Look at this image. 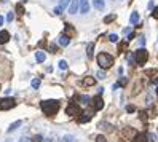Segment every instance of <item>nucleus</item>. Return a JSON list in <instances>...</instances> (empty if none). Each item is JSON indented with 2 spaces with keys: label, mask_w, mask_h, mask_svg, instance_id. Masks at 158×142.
<instances>
[{
  "label": "nucleus",
  "mask_w": 158,
  "mask_h": 142,
  "mask_svg": "<svg viewBox=\"0 0 158 142\" xmlns=\"http://www.w3.org/2000/svg\"><path fill=\"white\" fill-rule=\"evenodd\" d=\"M42 110H43L45 115H48V117H53L56 112L59 110V101H54V99H50V101H42L40 104Z\"/></svg>",
  "instance_id": "f257e3e1"
},
{
  "label": "nucleus",
  "mask_w": 158,
  "mask_h": 142,
  "mask_svg": "<svg viewBox=\"0 0 158 142\" xmlns=\"http://www.w3.org/2000/svg\"><path fill=\"white\" fill-rule=\"evenodd\" d=\"M97 64H99L101 69H109L114 64V58L110 54H107V53H99L97 54Z\"/></svg>",
  "instance_id": "f03ea898"
},
{
  "label": "nucleus",
  "mask_w": 158,
  "mask_h": 142,
  "mask_svg": "<svg viewBox=\"0 0 158 142\" xmlns=\"http://www.w3.org/2000/svg\"><path fill=\"white\" fill-rule=\"evenodd\" d=\"M134 58H136V64L138 66H144L145 63H147V59H148V53L145 48H139L138 51L134 53Z\"/></svg>",
  "instance_id": "7ed1b4c3"
},
{
  "label": "nucleus",
  "mask_w": 158,
  "mask_h": 142,
  "mask_svg": "<svg viewBox=\"0 0 158 142\" xmlns=\"http://www.w3.org/2000/svg\"><path fill=\"white\" fill-rule=\"evenodd\" d=\"M16 105V101L13 97H3V99H0V109L2 110H10Z\"/></svg>",
  "instance_id": "20e7f679"
},
{
  "label": "nucleus",
  "mask_w": 158,
  "mask_h": 142,
  "mask_svg": "<svg viewBox=\"0 0 158 142\" xmlns=\"http://www.w3.org/2000/svg\"><path fill=\"white\" fill-rule=\"evenodd\" d=\"M91 102H93L94 110H101V109L104 107V101H102V97H101V94H99V96H96V97H93Z\"/></svg>",
  "instance_id": "39448f33"
},
{
  "label": "nucleus",
  "mask_w": 158,
  "mask_h": 142,
  "mask_svg": "<svg viewBox=\"0 0 158 142\" xmlns=\"http://www.w3.org/2000/svg\"><path fill=\"white\" fill-rule=\"evenodd\" d=\"M67 115H78L80 113V109H78V105L75 104V102H70L69 105H67Z\"/></svg>",
  "instance_id": "423d86ee"
},
{
  "label": "nucleus",
  "mask_w": 158,
  "mask_h": 142,
  "mask_svg": "<svg viewBox=\"0 0 158 142\" xmlns=\"http://www.w3.org/2000/svg\"><path fill=\"white\" fill-rule=\"evenodd\" d=\"M78 8H80V13H82V14H86V13H88V11H89V3H88V0H80Z\"/></svg>",
  "instance_id": "0eeeda50"
},
{
  "label": "nucleus",
  "mask_w": 158,
  "mask_h": 142,
  "mask_svg": "<svg viewBox=\"0 0 158 142\" xmlns=\"http://www.w3.org/2000/svg\"><path fill=\"white\" fill-rule=\"evenodd\" d=\"M58 43H59L61 46H67V45L70 43V37H69L67 34H62L61 37L58 38Z\"/></svg>",
  "instance_id": "6e6552de"
},
{
  "label": "nucleus",
  "mask_w": 158,
  "mask_h": 142,
  "mask_svg": "<svg viewBox=\"0 0 158 142\" xmlns=\"http://www.w3.org/2000/svg\"><path fill=\"white\" fill-rule=\"evenodd\" d=\"M78 5H80V2H78V0H70V5H69V13H70V14H75L77 11H78Z\"/></svg>",
  "instance_id": "1a4fd4ad"
},
{
  "label": "nucleus",
  "mask_w": 158,
  "mask_h": 142,
  "mask_svg": "<svg viewBox=\"0 0 158 142\" xmlns=\"http://www.w3.org/2000/svg\"><path fill=\"white\" fill-rule=\"evenodd\" d=\"M8 40H10V34H8V31H2L0 32V45L7 43Z\"/></svg>",
  "instance_id": "9d476101"
},
{
  "label": "nucleus",
  "mask_w": 158,
  "mask_h": 142,
  "mask_svg": "<svg viewBox=\"0 0 158 142\" xmlns=\"http://www.w3.org/2000/svg\"><path fill=\"white\" fill-rule=\"evenodd\" d=\"M83 117L82 118H80V121H82V123H86V121H89V120H91V117H93V112H91V110H88V112H83Z\"/></svg>",
  "instance_id": "9b49d317"
},
{
  "label": "nucleus",
  "mask_w": 158,
  "mask_h": 142,
  "mask_svg": "<svg viewBox=\"0 0 158 142\" xmlns=\"http://www.w3.org/2000/svg\"><path fill=\"white\" fill-rule=\"evenodd\" d=\"M129 22H131L133 26L139 22V13H138V11H133V13H131V16H129Z\"/></svg>",
  "instance_id": "f8f14e48"
},
{
  "label": "nucleus",
  "mask_w": 158,
  "mask_h": 142,
  "mask_svg": "<svg viewBox=\"0 0 158 142\" xmlns=\"http://www.w3.org/2000/svg\"><path fill=\"white\" fill-rule=\"evenodd\" d=\"M85 86H93L94 83H96V80H94V77H86V78H83V82H82Z\"/></svg>",
  "instance_id": "ddd939ff"
},
{
  "label": "nucleus",
  "mask_w": 158,
  "mask_h": 142,
  "mask_svg": "<svg viewBox=\"0 0 158 142\" xmlns=\"http://www.w3.org/2000/svg\"><path fill=\"white\" fill-rule=\"evenodd\" d=\"M93 7L96 8V10H104V7H106V3H104V0H93Z\"/></svg>",
  "instance_id": "4468645a"
},
{
  "label": "nucleus",
  "mask_w": 158,
  "mask_h": 142,
  "mask_svg": "<svg viewBox=\"0 0 158 142\" xmlns=\"http://www.w3.org/2000/svg\"><path fill=\"white\" fill-rule=\"evenodd\" d=\"M35 59H37V63H45L46 54H45L43 51H37V53H35Z\"/></svg>",
  "instance_id": "2eb2a0df"
},
{
  "label": "nucleus",
  "mask_w": 158,
  "mask_h": 142,
  "mask_svg": "<svg viewBox=\"0 0 158 142\" xmlns=\"http://www.w3.org/2000/svg\"><path fill=\"white\" fill-rule=\"evenodd\" d=\"M134 142H147V136L139 132V134H136V137H134Z\"/></svg>",
  "instance_id": "dca6fc26"
},
{
  "label": "nucleus",
  "mask_w": 158,
  "mask_h": 142,
  "mask_svg": "<svg viewBox=\"0 0 158 142\" xmlns=\"http://www.w3.org/2000/svg\"><path fill=\"white\" fill-rule=\"evenodd\" d=\"M21 123H22L21 120H18V121H14V123H11L10 128H8V132H11V131H14V129H18V128L21 126Z\"/></svg>",
  "instance_id": "f3484780"
},
{
  "label": "nucleus",
  "mask_w": 158,
  "mask_h": 142,
  "mask_svg": "<svg viewBox=\"0 0 158 142\" xmlns=\"http://www.w3.org/2000/svg\"><path fill=\"white\" fill-rule=\"evenodd\" d=\"M69 5H70V0H59V5H58V7L61 8V10H65Z\"/></svg>",
  "instance_id": "a211bd4d"
},
{
  "label": "nucleus",
  "mask_w": 158,
  "mask_h": 142,
  "mask_svg": "<svg viewBox=\"0 0 158 142\" xmlns=\"http://www.w3.org/2000/svg\"><path fill=\"white\" fill-rule=\"evenodd\" d=\"M93 51H94V43H89L88 48H86V54H88V58H93Z\"/></svg>",
  "instance_id": "6ab92c4d"
},
{
  "label": "nucleus",
  "mask_w": 158,
  "mask_h": 142,
  "mask_svg": "<svg viewBox=\"0 0 158 142\" xmlns=\"http://www.w3.org/2000/svg\"><path fill=\"white\" fill-rule=\"evenodd\" d=\"M58 67H59V69H61V70H65V69H67V67H69V64L65 63L64 59H61V61H59V63H58Z\"/></svg>",
  "instance_id": "aec40b11"
},
{
  "label": "nucleus",
  "mask_w": 158,
  "mask_h": 142,
  "mask_svg": "<svg viewBox=\"0 0 158 142\" xmlns=\"http://www.w3.org/2000/svg\"><path fill=\"white\" fill-rule=\"evenodd\" d=\"M80 102H82V104H89V102H91V97L89 96H80Z\"/></svg>",
  "instance_id": "412c9836"
},
{
  "label": "nucleus",
  "mask_w": 158,
  "mask_h": 142,
  "mask_svg": "<svg viewBox=\"0 0 158 142\" xmlns=\"http://www.w3.org/2000/svg\"><path fill=\"white\" fill-rule=\"evenodd\" d=\"M115 18H117L115 14H109V16H106V18H104V22H106V24H109V22H112V21H114Z\"/></svg>",
  "instance_id": "4be33fe9"
},
{
  "label": "nucleus",
  "mask_w": 158,
  "mask_h": 142,
  "mask_svg": "<svg viewBox=\"0 0 158 142\" xmlns=\"http://www.w3.org/2000/svg\"><path fill=\"white\" fill-rule=\"evenodd\" d=\"M31 85H32V88H34V90H37V88L40 86V78H34Z\"/></svg>",
  "instance_id": "5701e85b"
},
{
  "label": "nucleus",
  "mask_w": 158,
  "mask_h": 142,
  "mask_svg": "<svg viewBox=\"0 0 158 142\" xmlns=\"http://www.w3.org/2000/svg\"><path fill=\"white\" fill-rule=\"evenodd\" d=\"M109 40H110L112 43H117V42H118V35H117V34H110V35H109Z\"/></svg>",
  "instance_id": "b1692460"
},
{
  "label": "nucleus",
  "mask_w": 158,
  "mask_h": 142,
  "mask_svg": "<svg viewBox=\"0 0 158 142\" xmlns=\"http://www.w3.org/2000/svg\"><path fill=\"white\" fill-rule=\"evenodd\" d=\"M61 142H75V139H74V136H64Z\"/></svg>",
  "instance_id": "393cba45"
},
{
  "label": "nucleus",
  "mask_w": 158,
  "mask_h": 142,
  "mask_svg": "<svg viewBox=\"0 0 158 142\" xmlns=\"http://www.w3.org/2000/svg\"><path fill=\"white\" fill-rule=\"evenodd\" d=\"M99 128H102V129H107V131H110V129H112V125H109V123H101V125H99Z\"/></svg>",
  "instance_id": "a878e982"
},
{
  "label": "nucleus",
  "mask_w": 158,
  "mask_h": 142,
  "mask_svg": "<svg viewBox=\"0 0 158 142\" xmlns=\"http://www.w3.org/2000/svg\"><path fill=\"white\" fill-rule=\"evenodd\" d=\"M128 63H129L131 66H133V64H136V58H134V56L131 54V53H129V54H128Z\"/></svg>",
  "instance_id": "bb28decb"
},
{
  "label": "nucleus",
  "mask_w": 158,
  "mask_h": 142,
  "mask_svg": "<svg viewBox=\"0 0 158 142\" xmlns=\"http://www.w3.org/2000/svg\"><path fill=\"white\" fill-rule=\"evenodd\" d=\"M97 78H99V80H104V78H106V72H104V69L97 72Z\"/></svg>",
  "instance_id": "cd10ccee"
},
{
  "label": "nucleus",
  "mask_w": 158,
  "mask_h": 142,
  "mask_svg": "<svg viewBox=\"0 0 158 142\" xmlns=\"http://www.w3.org/2000/svg\"><path fill=\"white\" fill-rule=\"evenodd\" d=\"M32 142H43V137H42L40 134H37L34 139H32Z\"/></svg>",
  "instance_id": "c85d7f7f"
},
{
  "label": "nucleus",
  "mask_w": 158,
  "mask_h": 142,
  "mask_svg": "<svg viewBox=\"0 0 158 142\" xmlns=\"http://www.w3.org/2000/svg\"><path fill=\"white\" fill-rule=\"evenodd\" d=\"M16 11H18V13H19V14H22V13H24V8H22V5H16Z\"/></svg>",
  "instance_id": "c756f323"
},
{
  "label": "nucleus",
  "mask_w": 158,
  "mask_h": 142,
  "mask_svg": "<svg viewBox=\"0 0 158 142\" xmlns=\"http://www.w3.org/2000/svg\"><path fill=\"white\" fill-rule=\"evenodd\" d=\"M13 19H14V14H13V13H11V11H10V13L7 14V21H8V22H11V21H13Z\"/></svg>",
  "instance_id": "7c9ffc66"
},
{
  "label": "nucleus",
  "mask_w": 158,
  "mask_h": 142,
  "mask_svg": "<svg viewBox=\"0 0 158 142\" xmlns=\"http://www.w3.org/2000/svg\"><path fill=\"white\" fill-rule=\"evenodd\" d=\"M96 142H107V141H106V137H104V136L99 134V136L96 137Z\"/></svg>",
  "instance_id": "2f4dec72"
},
{
  "label": "nucleus",
  "mask_w": 158,
  "mask_h": 142,
  "mask_svg": "<svg viewBox=\"0 0 158 142\" xmlns=\"http://www.w3.org/2000/svg\"><path fill=\"white\" fill-rule=\"evenodd\" d=\"M126 83H128V78H125V77H123V78L120 80V83H118V85H120V86H125Z\"/></svg>",
  "instance_id": "473e14b6"
},
{
  "label": "nucleus",
  "mask_w": 158,
  "mask_h": 142,
  "mask_svg": "<svg viewBox=\"0 0 158 142\" xmlns=\"http://www.w3.org/2000/svg\"><path fill=\"white\" fill-rule=\"evenodd\" d=\"M62 11H64V10H61L59 7H56V8H54V14H62Z\"/></svg>",
  "instance_id": "72a5a7b5"
},
{
  "label": "nucleus",
  "mask_w": 158,
  "mask_h": 142,
  "mask_svg": "<svg viewBox=\"0 0 158 142\" xmlns=\"http://www.w3.org/2000/svg\"><path fill=\"white\" fill-rule=\"evenodd\" d=\"M126 112H128V113H133V112H134V107H133V105H128V107H126Z\"/></svg>",
  "instance_id": "f704fd0d"
},
{
  "label": "nucleus",
  "mask_w": 158,
  "mask_h": 142,
  "mask_svg": "<svg viewBox=\"0 0 158 142\" xmlns=\"http://www.w3.org/2000/svg\"><path fill=\"white\" fill-rule=\"evenodd\" d=\"M152 16H153V18H158V7L153 8V13H152Z\"/></svg>",
  "instance_id": "c9c22d12"
},
{
  "label": "nucleus",
  "mask_w": 158,
  "mask_h": 142,
  "mask_svg": "<svg viewBox=\"0 0 158 142\" xmlns=\"http://www.w3.org/2000/svg\"><path fill=\"white\" fill-rule=\"evenodd\" d=\"M139 43L144 46V45H145V37H139Z\"/></svg>",
  "instance_id": "e433bc0d"
},
{
  "label": "nucleus",
  "mask_w": 158,
  "mask_h": 142,
  "mask_svg": "<svg viewBox=\"0 0 158 142\" xmlns=\"http://www.w3.org/2000/svg\"><path fill=\"white\" fill-rule=\"evenodd\" d=\"M134 38V34H128V37H126V42H131Z\"/></svg>",
  "instance_id": "4c0bfd02"
},
{
  "label": "nucleus",
  "mask_w": 158,
  "mask_h": 142,
  "mask_svg": "<svg viewBox=\"0 0 158 142\" xmlns=\"http://www.w3.org/2000/svg\"><path fill=\"white\" fill-rule=\"evenodd\" d=\"M50 50H51V53H56V51H58V48H56V45H51V46H50Z\"/></svg>",
  "instance_id": "58836bf2"
},
{
  "label": "nucleus",
  "mask_w": 158,
  "mask_h": 142,
  "mask_svg": "<svg viewBox=\"0 0 158 142\" xmlns=\"http://www.w3.org/2000/svg\"><path fill=\"white\" fill-rule=\"evenodd\" d=\"M19 142H32V141H31V139H29V137H22V139H21Z\"/></svg>",
  "instance_id": "ea45409f"
},
{
  "label": "nucleus",
  "mask_w": 158,
  "mask_h": 142,
  "mask_svg": "<svg viewBox=\"0 0 158 142\" xmlns=\"http://www.w3.org/2000/svg\"><path fill=\"white\" fill-rule=\"evenodd\" d=\"M150 139H152L153 142H157V136H155V134H150Z\"/></svg>",
  "instance_id": "a19ab883"
},
{
  "label": "nucleus",
  "mask_w": 158,
  "mask_h": 142,
  "mask_svg": "<svg viewBox=\"0 0 158 142\" xmlns=\"http://www.w3.org/2000/svg\"><path fill=\"white\" fill-rule=\"evenodd\" d=\"M3 21H5V19H3V16H0V26L3 24Z\"/></svg>",
  "instance_id": "79ce46f5"
},
{
  "label": "nucleus",
  "mask_w": 158,
  "mask_h": 142,
  "mask_svg": "<svg viewBox=\"0 0 158 142\" xmlns=\"http://www.w3.org/2000/svg\"><path fill=\"white\" fill-rule=\"evenodd\" d=\"M155 85H157V86H158V78H155Z\"/></svg>",
  "instance_id": "37998d69"
},
{
  "label": "nucleus",
  "mask_w": 158,
  "mask_h": 142,
  "mask_svg": "<svg viewBox=\"0 0 158 142\" xmlns=\"http://www.w3.org/2000/svg\"><path fill=\"white\" fill-rule=\"evenodd\" d=\"M43 142H51V141H50V139H48V141H43Z\"/></svg>",
  "instance_id": "c03bdc74"
},
{
  "label": "nucleus",
  "mask_w": 158,
  "mask_h": 142,
  "mask_svg": "<svg viewBox=\"0 0 158 142\" xmlns=\"http://www.w3.org/2000/svg\"><path fill=\"white\" fill-rule=\"evenodd\" d=\"M157 96H158V86H157Z\"/></svg>",
  "instance_id": "a18cd8bd"
}]
</instances>
